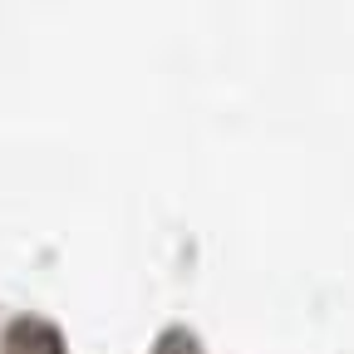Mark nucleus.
<instances>
[{
    "instance_id": "1",
    "label": "nucleus",
    "mask_w": 354,
    "mask_h": 354,
    "mask_svg": "<svg viewBox=\"0 0 354 354\" xmlns=\"http://www.w3.org/2000/svg\"><path fill=\"white\" fill-rule=\"evenodd\" d=\"M10 349L15 354H59V335L50 325H20L10 335Z\"/></svg>"
}]
</instances>
